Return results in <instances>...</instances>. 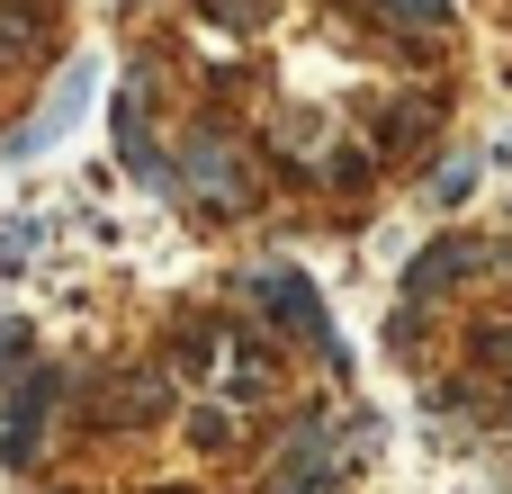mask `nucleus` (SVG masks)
<instances>
[{
    "label": "nucleus",
    "mask_w": 512,
    "mask_h": 494,
    "mask_svg": "<svg viewBox=\"0 0 512 494\" xmlns=\"http://www.w3.org/2000/svg\"><path fill=\"white\" fill-rule=\"evenodd\" d=\"M180 171H189V198H207V207H252V171H243V153H234L225 135H189V144H180Z\"/></svg>",
    "instance_id": "2"
},
{
    "label": "nucleus",
    "mask_w": 512,
    "mask_h": 494,
    "mask_svg": "<svg viewBox=\"0 0 512 494\" xmlns=\"http://www.w3.org/2000/svg\"><path fill=\"white\" fill-rule=\"evenodd\" d=\"M36 45V9H0V54H27Z\"/></svg>",
    "instance_id": "8"
},
{
    "label": "nucleus",
    "mask_w": 512,
    "mask_h": 494,
    "mask_svg": "<svg viewBox=\"0 0 512 494\" xmlns=\"http://www.w3.org/2000/svg\"><path fill=\"white\" fill-rule=\"evenodd\" d=\"M252 297H261L288 333H315V351H324L333 369H351V360H342V333L324 324V297H315V279H306V270H261V279H252Z\"/></svg>",
    "instance_id": "1"
},
{
    "label": "nucleus",
    "mask_w": 512,
    "mask_h": 494,
    "mask_svg": "<svg viewBox=\"0 0 512 494\" xmlns=\"http://www.w3.org/2000/svg\"><path fill=\"white\" fill-rule=\"evenodd\" d=\"M504 252L495 243H432L414 270H405V297H441V279H468V270H495Z\"/></svg>",
    "instance_id": "5"
},
{
    "label": "nucleus",
    "mask_w": 512,
    "mask_h": 494,
    "mask_svg": "<svg viewBox=\"0 0 512 494\" xmlns=\"http://www.w3.org/2000/svg\"><path fill=\"white\" fill-rule=\"evenodd\" d=\"M90 72H99V63H72V72L54 81V99H45V108H36V117H27V126L9 135L0 153H9V162H27V153H45V144H54V135H63V126H72L81 108H90Z\"/></svg>",
    "instance_id": "4"
},
{
    "label": "nucleus",
    "mask_w": 512,
    "mask_h": 494,
    "mask_svg": "<svg viewBox=\"0 0 512 494\" xmlns=\"http://www.w3.org/2000/svg\"><path fill=\"white\" fill-rule=\"evenodd\" d=\"M54 387H63L54 369H27V378H18V387L0 396V459H9V468H27V459H36V441H45V405H54Z\"/></svg>",
    "instance_id": "3"
},
{
    "label": "nucleus",
    "mask_w": 512,
    "mask_h": 494,
    "mask_svg": "<svg viewBox=\"0 0 512 494\" xmlns=\"http://www.w3.org/2000/svg\"><path fill=\"white\" fill-rule=\"evenodd\" d=\"M387 18H405V27H441L450 18V0H378Z\"/></svg>",
    "instance_id": "9"
},
{
    "label": "nucleus",
    "mask_w": 512,
    "mask_h": 494,
    "mask_svg": "<svg viewBox=\"0 0 512 494\" xmlns=\"http://www.w3.org/2000/svg\"><path fill=\"white\" fill-rule=\"evenodd\" d=\"M468 189H477V162H468V153H459V162H441V171H432V207H459V198H468Z\"/></svg>",
    "instance_id": "7"
},
{
    "label": "nucleus",
    "mask_w": 512,
    "mask_h": 494,
    "mask_svg": "<svg viewBox=\"0 0 512 494\" xmlns=\"http://www.w3.org/2000/svg\"><path fill=\"white\" fill-rule=\"evenodd\" d=\"M117 153H126V171H135V180H153V189H171V171H162V153L144 144V90H117Z\"/></svg>",
    "instance_id": "6"
}]
</instances>
